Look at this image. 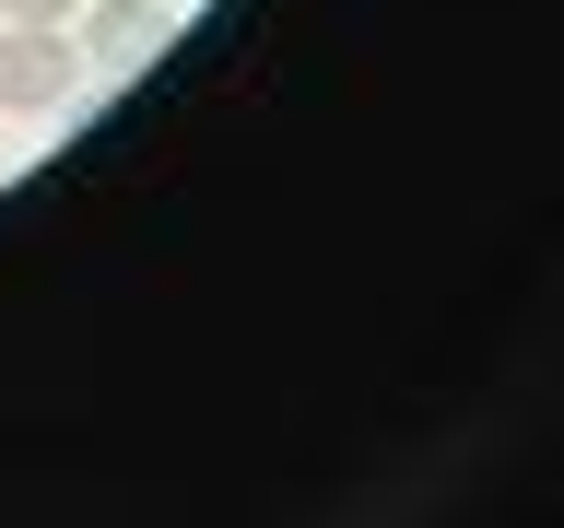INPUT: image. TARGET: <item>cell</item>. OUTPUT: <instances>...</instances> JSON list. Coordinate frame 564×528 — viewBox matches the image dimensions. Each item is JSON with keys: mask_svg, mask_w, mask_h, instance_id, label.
I'll list each match as a JSON object with an SVG mask.
<instances>
[{"mask_svg": "<svg viewBox=\"0 0 564 528\" xmlns=\"http://www.w3.org/2000/svg\"><path fill=\"white\" fill-rule=\"evenodd\" d=\"M83 95V47H70V24H0V106H70Z\"/></svg>", "mask_w": 564, "mask_h": 528, "instance_id": "cell-1", "label": "cell"}, {"mask_svg": "<svg viewBox=\"0 0 564 528\" xmlns=\"http://www.w3.org/2000/svg\"><path fill=\"white\" fill-rule=\"evenodd\" d=\"M165 35H176V24H165V0H95V24L70 35V47H83L95 70H141Z\"/></svg>", "mask_w": 564, "mask_h": 528, "instance_id": "cell-2", "label": "cell"}, {"mask_svg": "<svg viewBox=\"0 0 564 528\" xmlns=\"http://www.w3.org/2000/svg\"><path fill=\"white\" fill-rule=\"evenodd\" d=\"M83 0H0V24H70Z\"/></svg>", "mask_w": 564, "mask_h": 528, "instance_id": "cell-3", "label": "cell"}]
</instances>
